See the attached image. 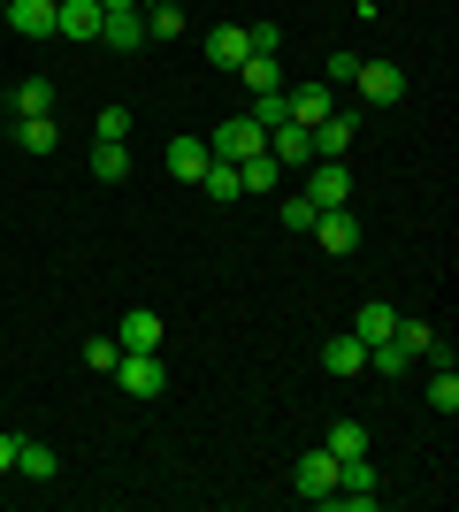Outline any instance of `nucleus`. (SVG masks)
Masks as SVG:
<instances>
[{
	"label": "nucleus",
	"mask_w": 459,
	"mask_h": 512,
	"mask_svg": "<svg viewBox=\"0 0 459 512\" xmlns=\"http://www.w3.org/2000/svg\"><path fill=\"white\" fill-rule=\"evenodd\" d=\"M352 92H360L368 107H398V100H406V69H398V62H368V54H360Z\"/></svg>",
	"instance_id": "obj_1"
},
{
	"label": "nucleus",
	"mask_w": 459,
	"mask_h": 512,
	"mask_svg": "<svg viewBox=\"0 0 459 512\" xmlns=\"http://www.w3.org/2000/svg\"><path fill=\"white\" fill-rule=\"evenodd\" d=\"M306 138H314V161H345V146L360 138V107H329Z\"/></svg>",
	"instance_id": "obj_2"
},
{
	"label": "nucleus",
	"mask_w": 459,
	"mask_h": 512,
	"mask_svg": "<svg viewBox=\"0 0 459 512\" xmlns=\"http://www.w3.org/2000/svg\"><path fill=\"white\" fill-rule=\"evenodd\" d=\"M306 199H314V214L322 207H352V169L345 161H306Z\"/></svg>",
	"instance_id": "obj_3"
},
{
	"label": "nucleus",
	"mask_w": 459,
	"mask_h": 512,
	"mask_svg": "<svg viewBox=\"0 0 459 512\" xmlns=\"http://www.w3.org/2000/svg\"><path fill=\"white\" fill-rule=\"evenodd\" d=\"M115 383L131 390V398H161V390H169V367H161V352H123V360H115Z\"/></svg>",
	"instance_id": "obj_4"
},
{
	"label": "nucleus",
	"mask_w": 459,
	"mask_h": 512,
	"mask_svg": "<svg viewBox=\"0 0 459 512\" xmlns=\"http://www.w3.org/2000/svg\"><path fill=\"white\" fill-rule=\"evenodd\" d=\"M306 237H314L322 253H360V214H352V207H322Z\"/></svg>",
	"instance_id": "obj_5"
},
{
	"label": "nucleus",
	"mask_w": 459,
	"mask_h": 512,
	"mask_svg": "<svg viewBox=\"0 0 459 512\" xmlns=\"http://www.w3.org/2000/svg\"><path fill=\"white\" fill-rule=\"evenodd\" d=\"M291 490L314 497V505H329V490H337V451H306L299 467H291Z\"/></svg>",
	"instance_id": "obj_6"
},
{
	"label": "nucleus",
	"mask_w": 459,
	"mask_h": 512,
	"mask_svg": "<svg viewBox=\"0 0 459 512\" xmlns=\"http://www.w3.org/2000/svg\"><path fill=\"white\" fill-rule=\"evenodd\" d=\"M207 146H215V161H253V153L268 146V130L253 123V115H238V123H222L215 138H207Z\"/></svg>",
	"instance_id": "obj_7"
},
{
	"label": "nucleus",
	"mask_w": 459,
	"mask_h": 512,
	"mask_svg": "<svg viewBox=\"0 0 459 512\" xmlns=\"http://www.w3.org/2000/svg\"><path fill=\"white\" fill-rule=\"evenodd\" d=\"M284 107H291V123H322L329 107H337V85H322V77H306V85H284Z\"/></svg>",
	"instance_id": "obj_8"
},
{
	"label": "nucleus",
	"mask_w": 459,
	"mask_h": 512,
	"mask_svg": "<svg viewBox=\"0 0 459 512\" xmlns=\"http://www.w3.org/2000/svg\"><path fill=\"white\" fill-rule=\"evenodd\" d=\"M161 161H169V176L199 184V176H207V161H215V146H207V138H169V153H161Z\"/></svg>",
	"instance_id": "obj_9"
},
{
	"label": "nucleus",
	"mask_w": 459,
	"mask_h": 512,
	"mask_svg": "<svg viewBox=\"0 0 459 512\" xmlns=\"http://www.w3.org/2000/svg\"><path fill=\"white\" fill-rule=\"evenodd\" d=\"M54 31L62 39H100V0H54Z\"/></svg>",
	"instance_id": "obj_10"
},
{
	"label": "nucleus",
	"mask_w": 459,
	"mask_h": 512,
	"mask_svg": "<svg viewBox=\"0 0 459 512\" xmlns=\"http://www.w3.org/2000/svg\"><path fill=\"white\" fill-rule=\"evenodd\" d=\"M0 16L16 23V39H54V0H8Z\"/></svg>",
	"instance_id": "obj_11"
},
{
	"label": "nucleus",
	"mask_w": 459,
	"mask_h": 512,
	"mask_svg": "<svg viewBox=\"0 0 459 512\" xmlns=\"http://www.w3.org/2000/svg\"><path fill=\"white\" fill-rule=\"evenodd\" d=\"M245 54H253V39H245V23H215V31H207V62H215V69H238Z\"/></svg>",
	"instance_id": "obj_12"
},
{
	"label": "nucleus",
	"mask_w": 459,
	"mask_h": 512,
	"mask_svg": "<svg viewBox=\"0 0 459 512\" xmlns=\"http://www.w3.org/2000/svg\"><path fill=\"white\" fill-rule=\"evenodd\" d=\"M352 337H360V344H383V337H398V306H383V299L352 306Z\"/></svg>",
	"instance_id": "obj_13"
},
{
	"label": "nucleus",
	"mask_w": 459,
	"mask_h": 512,
	"mask_svg": "<svg viewBox=\"0 0 459 512\" xmlns=\"http://www.w3.org/2000/svg\"><path fill=\"white\" fill-rule=\"evenodd\" d=\"M268 153H276L284 169H306V161H314V138H306V123H276V130H268Z\"/></svg>",
	"instance_id": "obj_14"
},
{
	"label": "nucleus",
	"mask_w": 459,
	"mask_h": 512,
	"mask_svg": "<svg viewBox=\"0 0 459 512\" xmlns=\"http://www.w3.org/2000/svg\"><path fill=\"white\" fill-rule=\"evenodd\" d=\"M115 344H123V352H161V314L131 306V314H123V329H115Z\"/></svg>",
	"instance_id": "obj_15"
},
{
	"label": "nucleus",
	"mask_w": 459,
	"mask_h": 512,
	"mask_svg": "<svg viewBox=\"0 0 459 512\" xmlns=\"http://www.w3.org/2000/svg\"><path fill=\"white\" fill-rule=\"evenodd\" d=\"M322 367H329V375H368V344L345 329V337H329V344H322Z\"/></svg>",
	"instance_id": "obj_16"
},
{
	"label": "nucleus",
	"mask_w": 459,
	"mask_h": 512,
	"mask_svg": "<svg viewBox=\"0 0 459 512\" xmlns=\"http://www.w3.org/2000/svg\"><path fill=\"white\" fill-rule=\"evenodd\" d=\"M100 39H108L115 54H138V46H146V23H138V8H123V16H100Z\"/></svg>",
	"instance_id": "obj_17"
},
{
	"label": "nucleus",
	"mask_w": 459,
	"mask_h": 512,
	"mask_svg": "<svg viewBox=\"0 0 459 512\" xmlns=\"http://www.w3.org/2000/svg\"><path fill=\"white\" fill-rule=\"evenodd\" d=\"M238 184H245V192H276V184H284V161L261 146L253 161H238Z\"/></svg>",
	"instance_id": "obj_18"
},
{
	"label": "nucleus",
	"mask_w": 459,
	"mask_h": 512,
	"mask_svg": "<svg viewBox=\"0 0 459 512\" xmlns=\"http://www.w3.org/2000/svg\"><path fill=\"white\" fill-rule=\"evenodd\" d=\"M238 77H245V92H253V100H261V92H284V69H276V54H245Z\"/></svg>",
	"instance_id": "obj_19"
},
{
	"label": "nucleus",
	"mask_w": 459,
	"mask_h": 512,
	"mask_svg": "<svg viewBox=\"0 0 459 512\" xmlns=\"http://www.w3.org/2000/svg\"><path fill=\"white\" fill-rule=\"evenodd\" d=\"M368 367H383V383H398V375H414L421 360H414L398 337H383V344H368Z\"/></svg>",
	"instance_id": "obj_20"
},
{
	"label": "nucleus",
	"mask_w": 459,
	"mask_h": 512,
	"mask_svg": "<svg viewBox=\"0 0 459 512\" xmlns=\"http://www.w3.org/2000/svg\"><path fill=\"white\" fill-rule=\"evenodd\" d=\"M8 107H16V115H54V77H23V85L8 92Z\"/></svg>",
	"instance_id": "obj_21"
},
{
	"label": "nucleus",
	"mask_w": 459,
	"mask_h": 512,
	"mask_svg": "<svg viewBox=\"0 0 459 512\" xmlns=\"http://www.w3.org/2000/svg\"><path fill=\"white\" fill-rule=\"evenodd\" d=\"M199 192H207V199H222V207H230V199H245V184H238V161H207Z\"/></svg>",
	"instance_id": "obj_22"
},
{
	"label": "nucleus",
	"mask_w": 459,
	"mask_h": 512,
	"mask_svg": "<svg viewBox=\"0 0 459 512\" xmlns=\"http://www.w3.org/2000/svg\"><path fill=\"white\" fill-rule=\"evenodd\" d=\"M54 138H62V130H54V115H16V146H23V153H54Z\"/></svg>",
	"instance_id": "obj_23"
},
{
	"label": "nucleus",
	"mask_w": 459,
	"mask_h": 512,
	"mask_svg": "<svg viewBox=\"0 0 459 512\" xmlns=\"http://www.w3.org/2000/svg\"><path fill=\"white\" fill-rule=\"evenodd\" d=\"M16 474H31V482H54V474H62V459H54L46 444H16Z\"/></svg>",
	"instance_id": "obj_24"
},
{
	"label": "nucleus",
	"mask_w": 459,
	"mask_h": 512,
	"mask_svg": "<svg viewBox=\"0 0 459 512\" xmlns=\"http://www.w3.org/2000/svg\"><path fill=\"white\" fill-rule=\"evenodd\" d=\"M92 176H100V184H123V176H131V146H92Z\"/></svg>",
	"instance_id": "obj_25"
},
{
	"label": "nucleus",
	"mask_w": 459,
	"mask_h": 512,
	"mask_svg": "<svg viewBox=\"0 0 459 512\" xmlns=\"http://www.w3.org/2000/svg\"><path fill=\"white\" fill-rule=\"evenodd\" d=\"M322 451H337V459H360V451H368V428H360V421H337V428L322 436Z\"/></svg>",
	"instance_id": "obj_26"
},
{
	"label": "nucleus",
	"mask_w": 459,
	"mask_h": 512,
	"mask_svg": "<svg viewBox=\"0 0 459 512\" xmlns=\"http://www.w3.org/2000/svg\"><path fill=\"white\" fill-rule=\"evenodd\" d=\"M92 130H100V146H123V138H131V107H100V115H92Z\"/></svg>",
	"instance_id": "obj_27"
},
{
	"label": "nucleus",
	"mask_w": 459,
	"mask_h": 512,
	"mask_svg": "<svg viewBox=\"0 0 459 512\" xmlns=\"http://www.w3.org/2000/svg\"><path fill=\"white\" fill-rule=\"evenodd\" d=\"M429 406H437L444 421L459 413V375H452V367H437V375H429Z\"/></svg>",
	"instance_id": "obj_28"
},
{
	"label": "nucleus",
	"mask_w": 459,
	"mask_h": 512,
	"mask_svg": "<svg viewBox=\"0 0 459 512\" xmlns=\"http://www.w3.org/2000/svg\"><path fill=\"white\" fill-rule=\"evenodd\" d=\"M398 344H406L414 360H437V337H429V321H406V314H398Z\"/></svg>",
	"instance_id": "obj_29"
},
{
	"label": "nucleus",
	"mask_w": 459,
	"mask_h": 512,
	"mask_svg": "<svg viewBox=\"0 0 459 512\" xmlns=\"http://www.w3.org/2000/svg\"><path fill=\"white\" fill-rule=\"evenodd\" d=\"M184 31V8L176 0H153V16H146V39H176Z\"/></svg>",
	"instance_id": "obj_30"
},
{
	"label": "nucleus",
	"mask_w": 459,
	"mask_h": 512,
	"mask_svg": "<svg viewBox=\"0 0 459 512\" xmlns=\"http://www.w3.org/2000/svg\"><path fill=\"white\" fill-rule=\"evenodd\" d=\"M115 360H123V344H115V337H92L85 344V367H92V375H115Z\"/></svg>",
	"instance_id": "obj_31"
},
{
	"label": "nucleus",
	"mask_w": 459,
	"mask_h": 512,
	"mask_svg": "<svg viewBox=\"0 0 459 512\" xmlns=\"http://www.w3.org/2000/svg\"><path fill=\"white\" fill-rule=\"evenodd\" d=\"M276 214H284V230H299V237L314 230V199H306V192H299V199H284Z\"/></svg>",
	"instance_id": "obj_32"
},
{
	"label": "nucleus",
	"mask_w": 459,
	"mask_h": 512,
	"mask_svg": "<svg viewBox=\"0 0 459 512\" xmlns=\"http://www.w3.org/2000/svg\"><path fill=\"white\" fill-rule=\"evenodd\" d=\"M352 69H360V54H329V62H322V85H352Z\"/></svg>",
	"instance_id": "obj_33"
},
{
	"label": "nucleus",
	"mask_w": 459,
	"mask_h": 512,
	"mask_svg": "<svg viewBox=\"0 0 459 512\" xmlns=\"http://www.w3.org/2000/svg\"><path fill=\"white\" fill-rule=\"evenodd\" d=\"M245 39H253V54H276V46H284V31H276V23H245Z\"/></svg>",
	"instance_id": "obj_34"
},
{
	"label": "nucleus",
	"mask_w": 459,
	"mask_h": 512,
	"mask_svg": "<svg viewBox=\"0 0 459 512\" xmlns=\"http://www.w3.org/2000/svg\"><path fill=\"white\" fill-rule=\"evenodd\" d=\"M16 444H23V436H8V428H0V474H16Z\"/></svg>",
	"instance_id": "obj_35"
},
{
	"label": "nucleus",
	"mask_w": 459,
	"mask_h": 512,
	"mask_svg": "<svg viewBox=\"0 0 459 512\" xmlns=\"http://www.w3.org/2000/svg\"><path fill=\"white\" fill-rule=\"evenodd\" d=\"M123 8H138V0H100V16H123Z\"/></svg>",
	"instance_id": "obj_36"
},
{
	"label": "nucleus",
	"mask_w": 459,
	"mask_h": 512,
	"mask_svg": "<svg viewBox=\"0 0 459 512\" xmlns=\"http://www.w3.org/2000/svg\"><path fill=\"white\" fill-rule=\"evenodd\" d=\"M0 8H8V0H0Z\"/></svg>",
	"instance_id": "obj_37"
}]
</instances>
